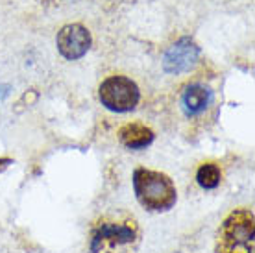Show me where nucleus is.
I'll list each match as a JSON object with an SVG mask.
<instances>
[{"label": "nucleus", "mask_w": 255, "mask_h": 253, "mask_svg": "<svg viewBox=\"0 0 255 253\" xmlns=\"http://www.w3.org/2000/svg\"><path fill=\"white\" fill-rule=\"evenodd\" d=\"M56 44H58L59 54L65 59L76 61L85 56L91 48V33L82 24H67L58 32Z\"/></svg>", "instance_id": "39448f33"}, {"label": "nucleus", "mask_w": 255, "mask_h": 253, "mask_svg": "<svg viewBox=\"0 0 255 253\" xmlns=\"http://www.w3.org/2000/svg\"><path fill=\"white\" fill-rule=\"evenodd\" d=\"M98 100L113 113H128L137 108L140 91L133 80L126 76H109L98 87Z\"/></svg>", "instance_id": "20e7f679"}, {"label": "nucleus", "mask_w": 255, "mask_h": 253, "mask_svg": "<svg viewBox=\"0 0 255 253\" xmlns=\"http://www.w3.org/2000/svg\"><path fill=\"white\" fill-rule=\"evenodd\" d=\"M196 181L198 185L205 190H213L217 189L220 181H222V172L218 168L217 165H213V163H205L198 168L196 172Z\"/></svg>", "instance_id": "1a4fd4ad"}, {"label": "nucleus", "mask_w": 255, "mask_h": 253, "mask_svg": "<svg viewBox=\"0 0 255 253\" xmlns=\"http://www.w3.org/2000/svg\"><path fill=\"white\" fill-rule=\"evenodd\" d=\"M255 218L248 209H235L218 228L215 253H254Z\"/></svg>", "instance_id": "7ed1b4c3"}, {"label": "nucleus", "mask_w": 255, "mask_h": 253, "mask_svg": "<svg viewBox=\"0 0 255 253\" xmlns=\"http://www.w3.org/2000/svg\"><path fill=\"white\" fill-rule=\"evenodd\" d=\"M9 165H13L11 159H7V157L0 159V174H2V172L6 170V168H9Z\"/></svg>", "instance_id": "9d476101"}, {"label": "nucleus", "mask_w": 255, "mask_h": 253, "mask_svg": "<svg viewBox=\"0 0 255 253\" xmlns=\"http://www.w3.org/2000/svg\"><path fill=\"white\" fill-rule=\"evenodd\" d=\"M119 139L128 150H144L152 144L155 135L148 126L140 122H129L119 129Z\"/></svg>", "instance_id": "6e6552de"}, {"label": "nucleus", "mask_w": 255, "mask_h": 253, "mask_svg": "<svg viewBox=\"0 0 255 253\" xmlns=\"http://www.w3.org/2000/svg\"><path fill=\"white\" fill-rule=\"evenodd\" d=\"M133 190L140 205L152 213L170 211L178 202V189L172 179L150 168H137L133 172Z\"/></svg>", "instance_id": "f03ea898"}, {"label": "nucleus", "mask_w": 255, "mask_h": 253, "mask_svg": "<svg viewBox=\"0 0 255 253\" xmlns=\"http://www.w3.org/2000/svg\"><path fill=\"white\" fill-rule=\"evenodd\" d=\"M198 56H200V46L191 37H181L165 52L163 69L168 74H183L196 65Z\"/></svg>", "instance_id": "423d86ee"}, {"label": "nucleus", "mask_w": 255, "mask_h": 253, "mask_svg": "<svg viewBox=\"0 0 255 253\" xmlns=\"http://www.w3.org/2000/svg\"><path fill=\"white\" fill-rule=\"evenodd\" d=\"M211 100H213V93L209 87H205L202 83H191V85H187L181 95V108L187 117H196V115L204 113Z\"/></svg>", "instance_id": "0eeeda50"}, {"label": "nucleus", "mask_w": 255, "mask_h": 253, "mask_svg": "<svg viewBox=\"0 0 255 253\" xmlns=\"http://www.w3.org/2000/svg\"><path fill=\"white\" fill-rule=\"evenodd\" d=\"M139 239L140 229L135 216L121 211L108 213L91 228L89 253H133Z\"/></svg>", "instance_id": "f257e3e1"}]
</instances>
